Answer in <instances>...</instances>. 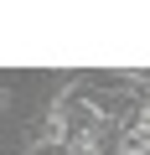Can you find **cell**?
I'll use <instances>...</instances> for the list:
<instances>
[{
    "label": "cell",
    "mask_w": 150,
    "mask_h": 155,
    "mask_svg": "<svg viewBox=\"0 0 150 155\" xmlns=\"http://www.w3.org/2000/svg\"><path fill=\"white\" fill-rule=\"evenodd\" d=\"M124 129H129V134H145V140H150V98H145V104L135 109V119H129Z\"/></svg>",
    "instance_id": "1"
}]
</instances>
